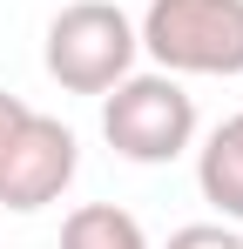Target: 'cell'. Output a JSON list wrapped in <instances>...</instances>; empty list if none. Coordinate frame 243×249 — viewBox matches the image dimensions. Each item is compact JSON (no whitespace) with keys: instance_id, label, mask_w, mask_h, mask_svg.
Listing matches in <instances>:
<instances>
[{"instance_id":"6da1fadb","label":"cell","mask_w":243,"mask_h":249,"mask_svg":"<svg viewBox=\"0 0 243 249\" xmlns=\"http://www.w3.org/2000/svg\"><path fill=\"white\" fill-rule=\"evenodd\" d=\"M135 41L162 74H243V0H149Z\"/></svg>"},{"instance_id":"7a4b0ae2","label":"cell","mask_w":243,"mask_h":249,"mask_svg":"<svg viewBox=\"0 0 243 249\" xmlns=\"http://www.w3.org/2000/svg\"><path fill=\"white\" fill-rule=\"evenodd\" d=\"M101 135L122 162H176L189 142H196V101L176 74H122L101 101Z\"/></svg>"},{"instance_id":"3957f363","label":"cell","mask_w":243,"mask_h":249,"mask_svg":"<svg viewBox=\"0 0 243 249\" xmlns=\"http://www.w3.org/2000/svg\"><path fill=\"white\" fill-rule=\"evenodd\" d=\"M135 20L122 14L115 0H75L47 20V74L68 94H108L122 74H135Z\"/></svg>"},{"instance_id":"277c9868","label":"cell","mask_w":243,"mask_h":249,"mask_svg":"<svg viewBox=\"0 0 243 249\" xmlns=\"http://www.w3.org/2000/svg\"><path fill=\"white\" fill-rule=\"evenodd\" d=\"M75 168H81L75 128L27 108V122L14 128V142H7V155H0V209L34 215V209L61 202V189L75 182Z\"/></svg>"},{"instance_id":"5b68a950","label":"cell","mask_w":243,"mask_h":249,"mask_svg":"<svg viewBox=\"0 0 243 249\" xmlns=\"http://www.w3.org/2000/svg\"><path fill=\"white\" fill-rule=\"evenodd\" d=\"M196 189L223 209V222H243V108L196 148Z\"/></svg>"},{"instance_id":"8992f818","label":"cell","mask_w":243,"mask_h":249,"mask_svg":"<svg viewBox=\"0 0 243 249\" xmlns=\"http://www.w3.org/2000/svg\"><path fill=\"white\" fill-rule=\"evenodd\" d=\"M61 249H149L142 222L115 202H88L61 222Z\"/></svg>"},{"instance_id":"52a82bcc","label":"cell","mask_w":243,"mask_h":249,"mask_svg":"<svg viewBox=\"0 0 243 249\" xmlns=\"http://www.w3.org/2000/svg\"><path fill=\"white\" fill-rule=\"evenodd\" d=\"M162 249H243V236L230 222H189V229H176Z\"/></svg>"},{"instance_id":"ba28073f","label":"cell","mask_w":243,"mask_h":249,"mask_svg":"<svg viewBox=\"0 0 243 249\" xmlns=\"http://www.w3.org/2000/svg\"><path fill=\"white\" fill-rule=\"evenodd\" d=\"M20 122H27V101H20V94H0V155H7V142H14Z\"/></svg>"}]
</instances>
